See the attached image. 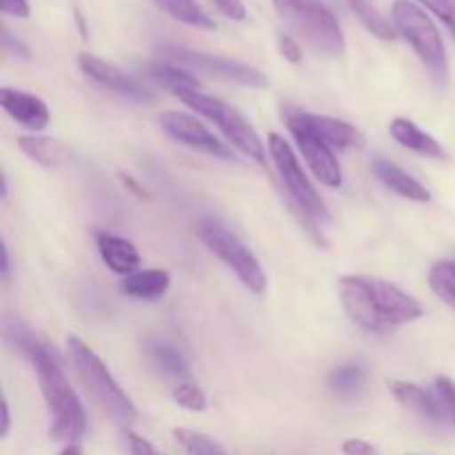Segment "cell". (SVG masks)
Wrapping results in <instances>:
<instances>
[{
  "mask_svg": "<svg viewBox=\"0 0 455 455\" xmlns=\"http://www.w3.org/2000/svg\"><path fill=\"white\" fill-rule=\"evenodd\" d=\"M429 284L435 296L455 309V260H438L429 271Z\"/></svg>",
  "mask_w": 455,
  "mask_h": 455,
  "instance_id": "484cf974",
  "label": "cell"
},
{
  "mask_svg": "<svg viewBox=\"0 0 455 455\" xmlns=\"http://www.w3.org/2000/svg\"><path fill=\"white\" fill-rule=\"evenodd\" d=\"M173 400L178 403V407L187 409V411H204L207 409V395L203 394V389L189 385V382H182L173 389Z\"/></svg>",
  "mask_w": 455,
  "mask_h": 455,
  "instance_id": "83f0119b",
  "label": "cell"
},
{
  "mask_svg": "<svg viewBox=\"0 0 455 455\" xmlns=\"http://www.w3.org/2000/svg\"><path fill=\"white\" fill-rule=\"evenodd\" d=\"M3 431H0V435H3V438H7L9 435V429H12V416H9V404H7V400H4L3 403Z\"/></svg>",
  "mask_w": 455,
  "mask_h": 455,
  "instance_id": "d590c367",
  "label": "cell"
},
{
  "mask_svg": "<svg viewBox=\"0 0 455 455\" xmlns=\"http://www.w3.org/2000/svg\"><path fill=\"white\" fill-rule=\"evenodd\" d=\"M420 3L447 25L455 38V0H420Z\"/></svg>",
  "mask_w": 455,
  "mask_h": 455,
  "instance_id": "f546056e",
  "label": "cell"
},
{
  "mask_svg": "<svg viewBox=\"0 0 455 455\" xmlns=\"http://www.w3.org/2000/svg\"><path fill=\"white\" fill-rule=\"evenodd\" d=\"M78 67L89 80H93V83L100 84V87L109 89V92L118 93V96L129 98V100H136V102L154 100V92L142 87L136 78L127 76L116 65L102 60V58L92 56V53H80Z\"/></svg>",
  "mask_w": 455,
  "mask_h": 455,
  "instance_id": "7c38bea8",
  "label": "cell"
},
{
  "mask_svg": "<svg viewBox=\"0 0 455 455\" xmlns=\"http://www.w3.org/2000/svg\"><path fill=\"white\" fill-rule=\"evenodd\" d=\"M373 169H376V176L380 178L382 185L394 191V194H398L400 198L413 200V203H429L431 200L429 189L420 180H416L411 173L404 172L403 167L391 163V160L376 158Z\"/></svg>",
  "mask_w": 455,
  "mask_h": 455,
  "instance_id": "e0dca14e",
  "label": "cell"
},
{
  "mask_svg": "<svg viewBox=\"0 0 455 455\" xmlns=\"http://www.w3.org/2000/svg\"><path fill=\"white\" fill-rule=\"evenodd\" d=\"M145 354L164 376L180 378V380L189 378V364H187L185 355L173 347V342L164 340V338H147Z\"/></svg>",
  "mask_w": 455,
  "mask_h": 455,
  "instance_id": "44dd1931",
  "label": "cell"
},
{
  "mask_svg": "<svg viewBox=\"0 0 455 455\" xmlns=\"http://www.w3.org/2000/svg\"><path fill=\"white\" fill-rule=\"evenodd\" d=\"M156 7L163 9L167 16L173 20L182 22V25L196 27V29H216V20L200 7L198 0H154Z\"/></svg>",
  "mask_w": 455,
  "mask_h": 455,
  "instance_id": "603a6c76",
  "label": "cell"
},
{
  "mask_svg": "<svg viewBox=\"0 0 455 455\" xmlns=\"http://www.w3.org/2000/svg\"><path fill=\"white\" fill-rule=\"evenodd\" d=\"M342 453L345 455H380L378 447H373L371 443L360 438H347L342 443Z\"/></svg>",
  "mask_w": 455,
  "mask_h": 455,
  "instance_id": "1f68e13d",
  "label": "cell"
},
{
  "mask_svg": "<svg viewBox=\"0 0 455 455\" xmlns=\"http://www.w3.org/2000/svg\"><path fill=\"white\" fill-rule=\"evenodd\" d=\"M123 182H124V185H127V187H129V189H132V191H133V194H136V196H138V198H147L145 189H142V187H138V185H136V180H133V178H132V176H127V173H124V176H123Z\"/></svg>",
  "mask_w": 455,
  "mask_h": 455,
  "instance_id": "8d00e7d4",
  "label": "cell"
},
{
  "mask_svg": "<svg viewBox=\"0 0 455 455\" xmlns=\"http://www.w3.org/2000/svg\"><path fill=\"white\" fill-rule=\"evenodd\" d=\"M158 123L164 129V133L180 142V145L203 151V154L213 156V158L234 160L229 147L218 140L196 116L185 114V111H164V114H160Z\"/></svg>",
  "mask_w": 455,
  "mask_h": 455,
  "instance_id": "8fae6325",
  "label": "cell"
},
{
  "mask_svg": "<svg viewBox=\"0 0 455 455\" xmlns=\"http://www.w3.org/2000/svg\"><path fill=\"white\" fill-rule=\"evenodd\" d=\"M284 25L318 56L340 58L347 49L338 18L318 0H271Z\"/></svg>",
  "mask_w": 455,
  "mask_h": 455,
  "instance_id": "3957f363",
  "label": "cell"
},
{
  "mask_svg": "<svg viewBox=\"0 0 455 455\" xmlns=\"http://www.w3.org/2000/svg\"><path fill=\"white\" fill-rule=\"evenodd\" d=\"M147 74L151 76V80H156L158 84H163L164 89H169L172 93H182V92H198L200 80L196 78V74H191L187 67L173 65V62L158 60L151 62L147 67Z\"/></svg>",
  "mask_w": 455,
  "mask_h": 455,
  "instance_id": "7402d4cb",
  "label": "cell"
},
{
  "mask_svg": "<svg viewBox=\"0 0 455 455\" xmlns=\"http://www.w3.org/2000/svg\"><path fill=\"white\" fill-rule=\"evenodd\" d=\"M411 455H413V453H411Z\"/></svg>",
  "mask_w": 455,
  "mask_h": 455,
  "instance_id": "ab89813d",
  "label": "cell"
},
{
  "mask_svg": "<svg viewBox=\"0 0 455 455\" xmlns=\"http://www.w3.org/2000/svg\"><path fill=\"white\" fill-rule=\"evenodd\" d=\"M291 136L296 138L298 149L302 151V158L307 160L309 169L314 172V176L323 182L324 187H331V189H340L342 187V167L338 163L336 154L329 145H324L318 138L309 136V133L302 132H291Z\"/></svg>",
  "mask_w": 455,
  "mask_h": 455,
  "instance_id": "4fadbf2b",
  "label": "cell"
},
{
  "mask_svg": "<svg viewBox=\"0 0 455 455\" xmlns=\"http://www.w3.org/2000/svg\"><path fill=\"white\" fill-rule=\"evenodd\" d=\"M7 333L12 340H16V345L36 369L49 411V438L53 443L76 444L87 431V413H84L83 403L71 387L69 378L62 371L58 355L53 354L52 347L40 342L34 333L27 331L20 324H16V331L9 327Z\"/></svg>",
  "mask_w": 455,
  "mask_h": 455,
  "instance_id": "6da1fadb",
  "label": "cell"
},
{
  "mask_svg": "<svg viewBox=\"0 0 455 455\" xmlns=\"http://www.w3.org/2000/svg\"><path fill=\"white\" fill-rule=\"evenodd\" d=\"M218 12L229 20H244L247 18V9H244L243 0H209Z\"/></svg>",
  "mask_w": 455,
  "mask_h": 455,
  "instance_id": "4dcf8cb0",
  "label": "cell"
},
{
  "mask_svg": "<svg viewBox=\"0 0 455 455\" xmlns=\"http://www.w3.org/2000/svg\"><path fill=\"white\" fill-rule=\"evenodd\" d=\"M172 284V275L163 269H145L127 275L120 284V291L124 296L138 298V300H158L167 293Z\"/></svg>",
  "mask_w": 455,
  "mask_h": 455,
  "instance_id": "ffe728a7",
  "label": "cell"
},
{
  "mask_svg": "<svg viewBox=\"0 0 455 455\" xmlns=\"http://www.w3.org/2000/svg\"><path fill=\"white\" fill-rule=\"evenodd\" d=\"M0 105L18 124L31 129V132H43L52 120L47 102L34 93L3 87L0 89Z\"/></svg>",
  "mask_w": 455,
  "mask_h": 455,
  "instance_id": "5bb4252c",
  "label": "cell"
},
{
  "mask_svg": "<svg viewBox=\"0 0 455 455\" xmlns=\"http://www.w3.org/2000/svg\"><path fill=\"white\" fill-rule=\"evenodd\" d=\"M389 389L394 394V398L398 400L403 407H407L409 411L418 413L425 420L434 422V425H444L447 416L443 411V404H440L435 391L422 389L420 385H413V382L404 380H394L389 382Z\"/></svg>",
  "mask_w": 455,
  "mask_h": 455,
  "instance_id": "9a60e30c",
  "label": "cell"
},
{
  "mask_svg": "<svg viewBox=\"0 0 455 455\" xmlns=\"http://www.w3.org/2000/svg\"><path fill=\"white\" fill-rule=\"evenodd\" d=\"M163 60L173 62V65L187 67V69L200 71V74L213 76V78L227 80V83L244 84V87H267V76L258 71L256 67H249L240 60H231V58L212 56L204 52H194V49L182 47H164L160 49Z\"/></svg>",
  "mask_w": 455,
  "mask_h": 455,
  "instance_id": "9c48e42d",
  "label": "cell"
},
{
  "mask_svg": "<svg viewBox=\"0 0 455 455\" xmlns=\"http://www.w3.org/2000/svg\"><path fill=\"white\" fill-rule=\"evenodd\" d=\"M364 380H367V367L360 360H351V363L342 364L336 371H331L329 387L338 395H354L363 389Z\"/></svg>",
  "mask_w": 455,
  "mask_h": 455,
  "instance_id": "cb8c5ba5",
  "label": "cell"
},
{
  "mask_svg": "<svg viewBox=\"0 0 455 455\" xmlns=\"http://www.w3.org/2000/svg\"><path fill=\"white\" fill-rule=\"evenodd\" d=\"M0 9H3L4 16L13 18H29L31 9L27 0H0Z\"/></svg>",
  "mask_w": 455,
  "mask_h": 455,
  "instance_id": "e575fe53",
  "label": "cell"
},
{
  "mask_svg": "<svg viewBox=\"0 0 455 455\" xmlns=\"http://www.w3.org/2000/svg\"><path fill=\"white\" fill-rule=\"evenodd\" d=\"M347 3H349V7L354 9L355 16L360 18V22H363V25L367 27L376 38L380 40L395 38L394 27H391V22L382 16L380 9L373 4V0H347Z\"/></svg>",
  "mask_w": 455,
  "mask_h": 455,
  "instance_id": "d4e9b609",
  "label": "cell"
},
{
  "mask_svg": "<svg viewBox=\"0 0 455 455\" xmlns=\"http://www.w3.org/2000/svg\"><path fill=\"white\" fill-rule=\"evenodd\" d=\"M198 238L203 240L204 247L213 253L216 258H220L235 275H238L240 283L253 293H262L267 289V275L262 271L258 258L249 251L247 244L238 238L235 234H231L227 227H222L216 220H200L198 227Z\"/></svg>",
  "mask_w": 455,
  "mask_h": 455,
  "instance_id": "52a82bcc",
  "label": "cell"
},
{
  "mask_svg": "<svg viewBox=\"0 0 455 455\" xmlns=\"http://www.w3.org/2000/svg\"><path fill=\"white\" fill-rule=\"evenodd\" d=\"M173 438L180 443L187 455H227L218 440L209 438L207 434H200V431L173 429Z\"/></svg>",
  "mask_w": 455,
  "mask_h": 455,
  "instance_id": "4316f807",
  "label": "cell"
},
{
  "mask_svg": "<svg viewBox=\"0 0 455 455\" xmlns=\"http://www.w3.org/2000/svg\"><path fill=\"white\" fill-rule=\"evenodd\" d=\"M434 391L438 395L440 404H443V411L447 416V422H451L455 427V382L447 376H438L434 382Z\"/></svg>",
  "mask_w": 455,
  "mask_h": 455,
  "instance_id": "f1b7e54d",
  "label": "cell"
},
{
  "mask_svg": "<svg viewBox=\"0 0 455 455\" xmlns=\"http://www.w3.org/2000/svg\"><path fill=\"white\" fill-rule=\"evenodd\" d=\"M283 116L289 132L309 133L331 149H363L364 147V133L345 120L323 114H309V111H302L298 107H284Z\"/></svg>",
  "mask_w": 455,
  "mask_h": 455,
  "instance_id": "30bf717a",
  "label": "cell"
},
{
  "mask_svg": "<svg viewBox=\"0 0 455 455\" xmlns=\"http://www.w3.org/2000/svg\"><path fill=\"white\" fill-rule=\"evenodd\" d=\"M18 147L22 154L31 160V163L40 164L44 169H60L71 163L74 151L65 145V142L56 140V138L44 136H20L18 138Z\"/></svg>",
  "mask_w": 455,
  "mask_h": 455,
  "instance_id": "d6986e66",
  "label": "cell"
},
{
  "mask_svg": "<svg viewBox=\"0 0 455 455\" xmlns=\"http://www.w3.org/2000/svg\"><path fill=\"white\" fill-rule=\"evenodd\" d=\"M389 133L394 136V140L398 142V145L404 147V149L416 151V154L427 156V158L447 160V151H444V147L440 145L431 133L422 132L413 120L394 118L389 124Z\"/></svg>",
  "mask_w": 455,
  "mask_h": 455,
  "instance_id": "ac0fdd59",
  "label": "cell"
},
{
  "mask_svg": "<svg viewBox=\"0 0 455 455\" xmlns=\"http://www.w3.org/2000/svg\"><path fill=\"white\" fill-rule=\"evenodd\" d=\"M269 156L274 158L275 169H278L280 178H283L284 187H287V194L291 196L293 207L305 213L311 225L314 222L331 220L327 203L318 194V189L311 185L309 176L302 172L291 145L283 136H278V133H269Z\"/></svg>",
  "mask_w": 455,
  "mask_h": 455,
  "instance_id": "ba28073f",
  "label": "cell"
},
{
  "mask_svg": "<svg viewBox=\"0 0 455 455\" xmlns=\"http://www.w3.org/2000/svg\"><path fill=\"white\" fill-rule=\"evenodd\" d=\"M340 298L347 315L373 333L394 331L425 314L416 298L389 280L373 275H342Z\"/></svg>",
  "mask_w": 455,
  "mask_h": 455,
  "instance_id": "7a4b0ae2",
  "label": "cell"
},
{
  "mask_svg": "<svg viewBox=\"0 0 455 455\" xmlns=\"http://www.w3.org/2000/svg\"><path fill=\"white\" fill-rule=\"evenodd\" d=\"M178 98H180L189 109H194L196 114L216 124V127L225 133L227 140L234 147H238L244 156L256 160L258 164H267V151L260 136H258V132L251 127V123H249L235 107L220 100V98L203 93L200 89L198 92H182L178 93Z\"/></svg>",
  "mask_w": 455,
  "mask_h": 455,
  "instance_id": "8992f818",
  "label": "cell"
},
{
  "mask_svg": "<svg viewBox=\"0 0 455 455\" xmlns=\"http://www.w3.org/2000/svg\"><path fill=\"white\" fill-rule=\"evenodd\" d=\"M98 251L105 265L109 267L114 274L132 275L136 274L138 265H140V253H138L136 244L120 235L107 234V231H98L96 234Z\"/></svg>",
  "mask_w": 455,
  "mask_h": 455,
  "instance_id": "2e32d148",
  "label": "cell"
},
{
  "mask_svg": "<svg viewBox=\"0 0 455 455\" xmlns=\"http://www.w3.org/2000/svg\"><path fill=\"white\" fill-rule=\"evenodd\" d=\"M278 49H280V53L284 56V60H289V62H300L302 60L300 44H298L296 40L291 38V36L280 34L278 36Z\"/></svg>",
  "mask_w": 455,
  "mask_h": 455,
  "instance_id": "d6a6232c",
  "label": "cell"
},
{
  "mask_svg": "<svg viewBox=\"0 0 455 455\" xmlns=\"http://www.w3.org/2000/svg\"><path fill=\"white\" fill-rule=\"evenodd\" d=\"M58 455H84V453L83 449H80V444H67V447Z\"/></svg>",
  "mask_w": 455,
  "mask_h": 455,
  "instance_id": "74e56055",
  "label": "cell"
},
{
  "mask_svg": "<svg viewBox=\"0 0 455 455\" xmlns=\"http://www.w3.org/2000/svg\"><path fill=\"white\" fill-rule=\"evenodd\" d=\"M127 444H129V451H132V455H164V453H160L158 449L149 443V440L140 438V435L132 434V431H127Z\"/></svg>",
  "mask_w": 455,
  "mask_h": 455,
  "instance_id": "836d02e7",
  "label": "cell"
},
{
  "mask_svg": "<svg viewBox=\"0 0 455 455\" xmlns=\"http://www.w3.org/2000/svg\"><path fill=\"white\" fill-rule=\"evenodd\" d=\"M3 275H4V278L9 275V251H7V247H3Z\"/></svg>",
  "mask_w": 455,
  "mask_h": 455,
  "instance_id": "f35d334b",
  "label": "cell"
},
{
  "mask_svg": "<svg viewBox=\"0 0 455 455\" xmlns=\"http://www.w3.org/2000/svg\"><path fill=\"white\" fill-rule=\"evenodd\" d=\"M67 351L74 363L76 371H78L80 380H83L84 389L92 394V398L114 418L118 425L129 427L138 420V409L132 403L127 394L120 389L118 382L105 367L96 351L89 345H84L78 336L67 338Z\"/></svg>",
  "mask_w": 455,
  "mask_h": 455,
  "instance_id": "277c9868",
  "label": "cell"
},
{
  "mask_svg": "<svg viewBox=\"0 0 455 455\" xmlns=\"http://www.w3.org/2000/svg\"><path fill=\"white\" fill-rule=\"evenodd\" d=\"M391 20L394 29L407 40L413 47V52L420 56L429 71L431 80L438 87H447L449 83V56L444 40L440 36L438 27L434 25L427 12L418 7L411 0H395L391 9Z\"/></svg>",
  "mask_w": 455,
  "mask_h": 455,
  "instance_id": "5b68a950",
  "label": "cell"
}]
</instances>
